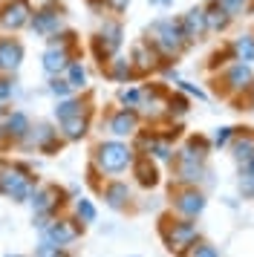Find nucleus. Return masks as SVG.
I'll return each mask as SVG.
<instances>
[{"label":"nucleus","mask_w":254,"mask_h":257,"mask_svg":"<svg viewBox=\"0 0 254 257\" xmlns=\"http://www.w3.org/2000/svg\"><path fill=\"white\" fill-rule=\"evenodd\" d=\"M148 44L156 49L159 58H173L188 47L179 21H171V18H162V21L148 26Z\"/></svg>","instance_id":"obj_1"},{"label":"nucleus","mask_w":254,"mask_h":257,"mask_svg":"<svg viewBox=\"0 0 254 257\" xmlns=\"http://www.w3.org/2000/svg\"><path fill=\"white\" fill-rule=\"evenodd\" d=\"M121 41H124V26L118 21H104L98 26V32L92 38V52L98 61H110L115 58V52L121 49Z\"/></svg>","instance_id":"obj_2"},{"label":"nucleus","mask_w":254,"mask_h":257,"mask_svg":"<svg viewBox=\"0 0 254 257\" xmlns=\"http://www.w3.org/2000/svg\"><path fill=\"white\" fill-rule=\"evenodd\" d=\"M95 162L104 174H121L127 165L133 162V153L121 142H101L95 151Z\"/></svg>","instance_id":"obj_3"},{"label":"nucleus","mask_w":254,"mask_h":257,"mask_svg":"<svg viewBox=\"0 0 254 257\" xmlns=\"http://www.w3.org/2000/svg\"><path fill=\"white\" fill-rule=\"evenodd\" d=\"M32 15H35V9L29 0H3L0 3V29L18 32L23 26H29Z\"/></svg>","instance_id":"obj_4"},{"label":"nucleus","mask_w":254,"mask_h":257,"mask_svg":"<svg viewBox=\"0 0 254 257\" xmlns=\"http://www.w3.org/2000/svg\"><path fill=\"white\" fill-rule=\"evenodd\" d=\"M61 12H64V9L49 0V3L41 6V9H35L32 21H29V29H32L35 35H44V38L55 35V32L64 29V18H61Z\"/></svg>","instance_id":"obj_5"},{"label":"nucleus","mask_w":254,"mask_h":257,"mask_svg":"<svg viewBox=\"0 0 254 257\" xmlns=\"http://www.w3.org/2000/svg\"><path fill=\"white\" fill-rule=\"evenodd\" d=\"M0 194L12 199H26L32 194V176L21 168H0Z\"/></svg>","instance_id":"obj_6"},{"label":"nucleus","mask_w":254,"mask_h":257,"mask_svg":"<svg viewBox=\"0 0 254 257\" xmlns=\"http://www.w3.org/2000/svg\"><path fill=\"white\" fill-rule=\"evenodd\" d=\"M23 64V44L18 38H0V75H15Z\"/></svg>","instance_id":"obj_7"},{"label":"nucleus","mask_w":254,"mask_h":257,"mask_svg":"<svg viewBox=\"0 0 254 257\" xmlns=\"http://www.w3.org/2000/svg\"><path fill=\"white\" fill-rule=\"evenodd\" d=\"M69 64H72V47H46L44 58H41V67L49 78L64 75Z\"/></svg>","instance_id":"obj_8"},{"label":"nucleus","mask_w":254,"mask_h":257,"mask_svg":"<svg viewBox=\"0 0 254 257\" xmlns=\"http://www.w3.org/2000/svg\"><path fill=\"white\" fill-rule=\"evenodd\" d=\"M179 26H182V35L188 44L194 41H202L208 32V24H205V9H188V12L179 18Z\"/></svg>","instance_id":"obj_9"},{"label":"nucleus","mask_w":254,"mask_h":257,"mask_svg":"<svg viewBox=\"0 0 254 257\" xmlns=\"http://www.w3.org/2000/svg\"><path fill=\"white\" fill-rule=\"evenodd\" d=\"M75 234L78 231H75L67 220H58V222H52V225H44V243L61 248V245H67L69 240H75Z\"/></svg>","instance_id":"obj_10"},{"label":"nucleus","mask_w":254,"mask_h":257,"mask_svg":"<svg viewBox=\"0 0 254 257\" xmlns=\"http://www.w3.org/2000/svg\"><path fill=\"white\" fill-rule=\"evenodd\" d=\"M136 127H139V113L136 110L121 107V110L110 118V133H113V136H130V133H136Z\"/></svg>","instance_id":"obj_11"},{"label":"nucleus","mask_w":254,"mask_h":257,"mask_svg":"<svg viewBox=\"0 0 254 257\" xmlns=\"http://www.w3.org/2000/svg\"><path fill=\"white\" fill-rule=\"evenodd\" d=\"M156 49L150 47L148 41H142V44H136L133 47V55H130V64H133V70L139 72H150L153 67H156Z\"/></svg>","instance_id":"obj_12"},{"label":"nucleus","mask_w":254,"mask_h":257,"mask_svg":"<svg viewBox=\"0 0 254 257\" xmlns=\"http://www.w3.org/2000/svg\"><path fill=\"white\" fill-rule=\"evenodd\" d=\"M225 81H228L231 90H245V87H251V81H254L251 64H242V61L231 64L228 72H225Z\"/></svg>","instance_id":"obj_13"},{"label":"nucleus","mask_w":254,"mask_h":257,"mask_svg":"<svg viewBox=\"0 0 254 257\" xmlns=\"http://www.w3.org/2000/svg\"><path fill=\"white\" fill-rule=\"evenodd\" d=\"M205 24H208V32H225L231 24V15L219 6V0H211L205 6Z\"/></svg>","instance_id":"obj_14"},{"label":"nucleus","mask_w":254,"mask_h":257,"mask_svg":"<svg viewBox=\"0 0 254 257\" xmlns=\"http://www.w3.org/2000/svg\"><path fill=\"white\" fill-rule=\"evenodd\" d=\"M196 237V225L194 222H173V234H168V243L171 248H185L191 245Z\"/></svg>","instance_id":"obj_15"},{"label":"nucleus","mask_w":254,"mask_h":257,"mask_svg":"<svg viewBox=\"0 0 254 257\" xmlns=\"http://www.w3.org/2000/svg\"><path fill=\"white\" fill-rule=\"evenodd\" d=\"M176 208L182 211L185 217H196L199 211L205 208V199H202L199 191H185V194H179V199H176Z\"/></svg>","instance_id":"obj_16"},{"label":"nucleus","mask_w":254,"mask_h":257,"mask_svg":"<svg viewBox=\"0 0 254 257\" xmlns=\"http://www.w3.org/2000/svg\"><path fill=\"white\" fill-rule=\"evenodd\" d=\"M87 127H90V121H87L84 113L67 118V121H61V133H64V139H69V142H78L81 136L87 133Z\"/></svg>","instance_id":"obj_17"},{"label":"nucleus","mask_w":254,"mask_h":257,"mask_svg":"<svg viewBox=\"0 0 254 257\" xmlns=\"http://www.w3.org/2000/svg\"><path fill=\"white\" fill-rule=\"evenodd\" d=\"M29 118H26V113H21V110H15L9 118H6V124H3V130H6V136H12V139H23L26 133H29Z\"/></svg>","instance_id":"obj_18"},{"label":"nucleus","mask_w":254,"mask_h":257,"mask_svg":"<svg viewBox=\"0 0 254 257\" xmlns=\"http://www.w3.org/2000/svg\"><path fill=\"white\" fill-rule=\"evenodd\" d=\"M78 113H84V104H81V98H75V95L61 98V101L55 104V110H52V116L58 118V124L67 121V118H72V116H78Z\"/></svg>","instance_id":"obj_19"},{"label":"nucleus","mask_w":254,"mask_h":257,"mask_svg":"<svg viewBox=\"0 0 254 257\" xmlns=\"http://www.w3.org/2000/svg\"><path fill=\"white\" fill-rule=\"evenodd\" d=\"M231 52H234V61L251 64L254 61V35H240L231 44Z\"/></svg>","instance_id":"obj_20"},{"label":"nucleus","mask_w":254,"mask_h":257,"mask_svg":"<svg viewBox=\"0 0 254 257\" xmlns=\"http://www.w3.org/2000/svg\"><path fill=\"white\" fill-rule=\"evenodd\" d=\"M55 197H61L55 188H44V191H35V194H32V205H35V211H38V214H44V211H52V208H55V202H61V199H55Z\"/></svg>","instance_id":"obj_21"},{"label":"nucleus","mask_w":254,"mask_h":257,"mask_svg":"<svg viewBox=\"0 0 254 257\" xmlns=\"http://www.w3.org/2000/svg\"><path fill=\"white\" fill-rule=\"evenodd\" d=\"M133 64H130V58H110V70H107V75L113 78V81H127V78H133Z\"/></svg>","instance_id":"obj_22"},{"label":"nucleus","mask_w":254,"mask_h":257,"mask_svg":"<svg viewBox=\"0 0 254 257\" xmlns=\"http://www.w3.org/2000/svg\"><path fill=\"white\" fill-rule=\"evenodd\" d=\"M64 78H67V84L72 87V93L87 87V70L81 67V61H72V64H69L67 72H64Z\"/></svg>","instance_id":"obj_23"},{"label":"nucleus","mask_w":254,"mask_h":257,"mask_svg":"<svg viewBox=\"0 0 254 257\" xmlns=\"http://www.w3.org/2000/svg\"><path fill=\"white\" fill-rule=\"evenodd\" d=\"M234 156H237V162L248 165L254 159V136H240L237 145H234Z\"/></svg>","instance_id":"obj_24"},{"label":"nucleus","mask_w":254,"mask_h":257,"mask_svg":"<svg viewBox=\"0 0 254 257\" xmlns=\"http://www.w3.org/2000/svg\"><path fill=\"white\" fill-rule=\"evenodd\" d=\"M104 197H107V202H110L113 208H121V205H124V199H127V185H121V182H113V185H107Z\"/></svg>","instance_id":"obj_25"},{"label":"nucleus","mask_w":254,"mask_h":257,"mask_svg":"<svg viewBox=\"0 0 254 257\" xmlns=\"http://www.w3.org/2000/svg\"><path fill=\"white\" fill-rule=\"evenodd\" d=\"M118 101H121L127 110H139V101H142V87H127V90H118Z\"/></svg>","instance_id":"obj_26"},{"label":"nucleus","mask_w":254,"mask_h":257,"mask_svg":"<svg viewBox=\"0 0 254 257\" xmlns=\"http://www.w3.org/2000/svg\"><path fill=\"white\" fill-rule=\"evenodd\" d=\"M49 93L61 101V98H69V95H72V87L67 84L64 75H55V78H49Z\"/></svg>","instance_id":"obj_27"},{"label":"nucleus","mask_w":254,"mask_h":257,"mask_svg":"<svg viewBox=\"0 0 254 257\" xmlns=\"http://www.w3.org/2000/svg\"><path fill=\"white\" fill-rule=\"evenodd\" d=\"M136 174H139V182H142V185H153V182H156V171H153V168L148 171V159H139L136 162Z\"/></svg>","instance_id":"obj_28"},{"label":"nucleus","mask_w":254,"mask_h":257,"mask_svg":"<svg viewBox=\"0 0 254 257\" xmlns=\"http://www.w3.org/2000/svg\"><path fill=\"white\" fill-rule=\"evenodd\" d=\"M15 90H18V87H15V78H9V75H0V107L6 104L12 95H15Z\"/></svg>","instance_id":"obj_29"},{"label":"nucleus","mask_w":254,"mask_h":257,"mask_svg":"<svg viewBox=\"0 0 254 257\" xmlns=\"http://www.w3.org/2000/svg\"><path fill=\"white\" fill-rule=\"evenodd\" d=\"M219 6H222L231 18H237V15H242V9L248 6V0H219Z\"/></svg>","instance_id":"obj_30"},{"label":"nucleus","mask_w":254,"mask_h":257,"mask_svg":"<svg viewBox=\"0 0 254 257\" xmlns=\"http://www.w3.org/2000/svg\"><path fill=\"white\" fill-rule=\"evenodd\" d=\"M75 211H78V217H81L84 222H92V220H95V208H92V202H90V199H78Z\"/></svg>","instance_id":"obj_31"},{"label":"nucleus","mask_w":254,"mask_h":257,"mask_svg":"<svg viewBox=\"0 0 254 257\" xmlns=\"http://www.w3.org/2000/svg\"><path fill=\"white\" fill-rule=\"evenodd\" d=\"M191 257H219V254H217V248H214V245L199 243V245H194V251H191Z\"/></svg>","instance_id":"obj_32"},{"label":"nucleus","mask_w":254,"mask_h":257,"mask_svg":"<svg viewBox=\"0 0 254 257\" xmlns=\"http://www.w3.org/2000/svg\"><path fill=\"white\" fill-rule=\"evenodd\" d=\"M231 136H234V127H219L217 136H214V145H219V148H222V145H225Z\"/></svg>","instance_id":"obj_33"},{"label":"nucleus","mask_w":254,"mask_h":257,"mask_svg":"<svg viewBox=\"0 0 254 257\" xmlns=\"http://www.w3.org/2000/svg\"><path fill=\"white\" fill-rule=\"evenodd\" d=\"M104 6L113 9V12H124L127 6H130V0H104Z\"/></svg>","instance_id":"obj_34"},{"label":"nucleus","mask_w":254,"mask_h":257,"mask_svg":"<svg viewBox=\"0 0 254 257\" xmlns=\"http://www.w3.org/2000/svg\"><path fill=\"white\" fill-rule=\"evenodd\" d=\"M179 84H182V90H185V93H196V98H205V93H202V90H196V87H191L188 81H179Z\"/></svg>","instance_id":"obj_35"},{"label":"nucleus","mask_w":254,"mask_h":257,"mask_svg":"<svg viewBox=\"0 0 254 257\" xmlns=\"http://www.w3.org/2000/svg\"><path fill=\"white\" fill-rule=\"evenodd\" d=\"M150 3H156V6H171L173 0H150Z\"/></svg>","instance_id":"obj_36"},{"label":"nucleus","mask_w":254,"mask_h":257,"mask_svg":"<svg viewBox=\"0 0 254 257\" xmlns=\"http://www.w3.org/2000/svg\"><path fill=\"white\" fill-rule=\"evenodd\" d=\"M245 168H248V176H254V159H251L248 165H245Z\"/></svg>","instance_id":"obj_37"}]
</instances>
